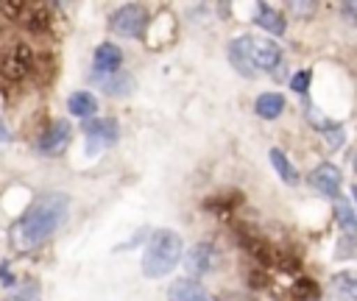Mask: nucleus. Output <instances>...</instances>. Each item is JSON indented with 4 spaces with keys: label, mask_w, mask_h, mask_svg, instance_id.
I'll return each instance as SVG.
<instances>
[{
    "label": "nucleus",
    "mask_w": 357,
    "mask_h": 301,
    "mask_svg": "<svg viewBox=\"0 0 357 301\" xmlns=\"http://www.w3.org/2000/svg\"><path fill=\"white\" fill-rule=\"evenodd\" d=\"M120 64H123V50L117 47V45H112V42H103V45H98V50H95V75H114V72H120Z\"/></svg>",
    "instance_id": "nucleus-8"
},
{
    "label": "nucleus",
    "mask_w": 357,
    "mask_h": 301,
    "mask_svg": "<svg viewBox=\"0 0 357 301\" xmlns=\"http://www.w3.org/2000/svg\"><path fill=\"white\" fill-rule=\"evenodd\" d=\"M70 123L67 120H56L42 137H39V142H36V150L39 153H45V156H56V153H61L64 148H67V142H70Z\"/></svg>",
    "instance_id": "nucleus-7"
},
{
    "label": "nucleus",
    "mask_w": 357,
    "mask_h": 301,
    "mask_svg": "<svg viewBox=\"0 0 357 301\" xmlns=\"http://www.w3.org/2000/svg\"><path fill=\"white\" fill-rule=\"evenodd\" d=\"M321 131H324V137L329 139V145H332V148H340V145H343V139H346V131H343V125H337V123H329V120H326Z\"/></svg>",
    "instance_id": "nucleus-25"
},
{
    "label": "nucleus",
    "mask_w": 357,
    "mask_h": 301,
    "mask_svg": "<svg viewBox=\"0 0 357 301\" xmlns=\"http://www.w3.org/2000/svg\"><path fill=\"white\" fill-rule=\"evenodd\" d=\"M240 203H243V195L231 190V192H218V195H209V198L204 201V209L223 215V212H231V209H234V206H240Z\"/></svg>",
    "instance_id": "nucleus-17"
},
{
    "label": "nucleus",
    "mask_w": 357,
    "mask_h": 301,
    "mask_svg": "<svg viewBox=\"0 0 357 301\" xmlns=\"http://www.w3.org/2000/svg\"><path fill=\"white\" fill-rule=\"evenodd\" d=\"M351 198H354V201H357V184H354V187H351Z\"/></svg>",
    "instance_id": "nucleus-32"
},
{
    "label": "nucleus",
    "mask_w": 357,
    "mask_h": 301,
    "mask_svg": "<svg viewBox=\"0 0 357 301\" xmlns=\"http://www.w3.org/2000/svg\"><path fill=\"white\" fill-rule=\"evenodd\" d=\"M92 81L100 86V92H106V95H112V98H123V95H128L131 86H134V78H131L128 72H114V75H95V72H92Z\"/></svg>",
    "instance_id": "nucleus-11"
},
{
    "label": "nucleus",
    "mask_w": 357,
    "mask_h": 301,
    "mask_svg": "<svg viewBox=\"0 0 357 301\" xmlns=\"http://www.w3.org/2000/svg\"><path fill=\"white\" fill-rule=\"evenodd\" d=\"M276 265H279V270H284V273H296L301 265H298V259L296 256H287V254H276Z\"/></svg>",
    "instance_id": "nucleus-28"
},
{
    "label": "nucleus",
    "mask_w": 357,
    "mask_h": 301,
    "mask_svg": "<svg viewBox=\"0 0 357 301\" xmlns=\"http://www.w3.org/2000/svg\"><path fill=\"white\" fill-rule=\"evenodd\" d=\"M335 220L343 229V234H357V215L351 212L349 201H343V198L335 201Z\"/></svg>",
    "instance_id": "nucleus-22"
},
{
    "label": "nucleus",
    "mask_w": 357,
    "mask_h": 301,
    "mask_svg": "<svg viewBox=\"0 0 357 301\" xmlns=\"http://www.w3.org/2000/svg\"><path fill=\"white\" fill-rule=\"evenodd\" d=\"M310 184H312L315 190H321L324 195L337 198V190H340V170H337L335 164L324 162V164H318V167L310 173Z\"/></svg>",
    "instance_id": "nucleus-9"
},
{
    "label": "nucleus",
    "mask_w": 357,
    "mask_h": 301,
    "mask_svg": "<svg viewBox=\"0 0 357 301\" xmlns=\"http://www.w3.org/2000/svg\"><path fill=\"white\" fill-rule=\"evenodd\" d=\"M67 209H70V198L64 192H47L39 195L25 215L11 226L8 240L17 251H31L36 245H42L64 220H67Z\"/></svg>",
    "instance_id": "nucleus-1"
},
{
    "label": "nucleus",
    "mask_w": 357,
    "mask_h": 301,
    "mask_svg": "<svg viewBox=\"0 0 357 301\" xmlns=\"http://www.w3.org/2000/svg\"><path fill=\"white\" fill-rule=\"evenodd\" d=\"M257 25L262 28V31H268V33H273V36H279V33H284V17L273 8V6H268V3H259L257 6Z\"/></svg>",
    "instance_id": "nucleus-12"
},
{
    "label": "nucleus",
    "mask_w": 357,
    "mask_h": 301,
    "mask_svg": "<svg viewBox=\"0 0 357 301\" xmlns=\"http://www.w3.org/2000/svg\"><path fill=\"white\" fill-rule=\"evenodd\" d=\"M229 61L234 64V70L245 78H257V39L254 36H237L229 45Z\"/></svg>",
    "instance_id": "nucleus-4"
},
{
    "label": "nucleus",
    "mask_w": 357,
    "mask_h": 301,
    "mask_svg": "<svg viewBox=\"0 0 357 301\" xmlns=\"http://www.w3.org/2000/svg\"><path fill=\"white\" fill-rule=\"evenodd\" d=\"M282 64V50L276 42L265 39V42H257V70H276Z\"/></svg>",
    "instance_id": "nucleus-15"
},
{
    "label": "nucleus",
    "mask_w": 357,
    "mask_h": 301,
    "mask_svg": "<svg viewBox=\"0 0 357 301\" xmlns=\"http://www.w3.org/2000/svg\"><path fill=\"white\" fill-rule=\"evenodd\" d=\"M11 139V131L6 128V123H3V117H0V142H8Z\"/></svg>",
    "instance_id": "nucleus-31"
},
{
    "label": "nucleus",
    "mask_w": 357,
    "mask_h": 301,
    "mask_svg": "<svg viewBox=\"0 0 357 301\" xmlns=\"http://www.w3.org/2000/svg\"><path fill=\"white\" fill-rule=\"evenodd\" d=\"M33 67V53L25 47V45H14L3 53L0 59V72L8 78V81H22Z\"/></svg>",
    "instance_id": "nucleus-6"
},
{
    "label": "nucleus",
    "mask_w": 357,
    "mask_h": 301,
    "mask_svg": "<svg viewBox=\"0 0 357 301\" xmlns=\"http://www.w3.org/2000/svg\"><path fill=\"white\" fill-rule=\"evenodd\" d=\"M67 109L75 117H92L98 111V100H95L92 92H73L70 100H67Z\"/></svg>",
    "instance_id": "nucleus-16"
},
{
    "label": "nucleus",
    "mask_w": 357,
    "mask_h": 301,
    "mask_svg": "<svg viewBox=\"0 0 357 301\" xmlns=\"http://www.w3.org/2000/svg\"><path fill=\"white\" fill-rule=\"evenodd\" d=\"M271 164L276 167V173L282 176L284 184H298V170L290 164V159L279 148H271Z\"/></svg>",
    "instance_id": "nucleus-20"
},
{
    "label": "nucleus",
    "mask_w": 357,
    "mask_h": 301,
    "mask_svg": "<svg viewBox=\"0 0 357 301\" xmlns=\"http://www.w3.org/2000/svg\"><path fill=\"white\" fill-rule=\"evenodd\" d=\"M243 245L248 248V254H251L259 265H276V251H273L265 240H259V237H248Z\"/></svg>",
    "instance_id": "nucleus-21"
},
{
    "label": "nucleus",
    "mask_w": 357,
    "mask_h": 301,
    "mask_svg": "<svg viewBox=\"0 0 357 301\" xmlns=\"http://www.w3.org/2000/svg\"><path fill=\"white\" fill-rule=\"evenodd\" d=\"M290 295H293V301H318V298H321V287H318V281H315V279L301 276V279H296V281H293Z\"/></svg>",
    "instance_id": "nucleus-19"
},
{
    "label": "nucleus",
    "mask_w": 357,
    "mask_h": 301,
    "mask_svg": "<svg viewBox=\"0 0 357 301\" xmlns=\"http://www.w3.org/2000/svg\"><path fill=\"white\" fill-rule=\"evenodd\" d=\"M248 281H251V287H257V290H259V287H265V284H268V276H265V273H251V276H248Z\"/></svg>",
    "instance_id": "nucleus-30"
},
{
    "label": "nucleus",
    "mask_w": 357,
    "mask_h": 301,
    "mask_svg": "<svg viewBox=\"0 0 357 301\" xmlns=\"http://www.w3.org/2000/svg\"><path fill=\"white\" fill-rule=\"evenodd\" d=\"M109 25H112V31L117 36H128V39L142 36L145 33V25H148V11L139 3H128V6H123V8H117L112 14Z\"/></svg>",
    "instance_id": "nucleus-3"
},
{
    "label": "nucleus",
    "mask_w": 357,
    "mask_h": 301,
    "mask_svg": "<svg viewBox=\"0 0 357 301\" xmlns=\"http://www.w3.org/2000/svg\"><path fill=\"white\" fill-rule=\"evenodd\" d=\"M167 298L170 301H215L209 295L206 287H201V281H192V279H178L170 284L167 290Z\"/></svg>",
    "instance_id": "nucleus-10"
},
{
    "label": "nucleus",
    "mask_w": 357,
    "mask_h": 301,
    "mask_svg": "<svg viewBox=\"0 0 357 301\" xmlns=\"http://www.w3.org/2000/svg\"><path fill=\"white\" fill-rule=\"evenodd\" d=\"M84 137H86V153H98L100 148H109L117 142V120H112V117L86 120Z\"/></svg>",
    "instance_id": "nucleus-5"
},
{
    "label": "nucleus",
    "mask_w": 357,
    "mask_h": 301,
    "mask_svg": "<svg viewBox=\"0 0 357 301\" xmlns=\"http://www.w3.org/2000/svg\"><path fill=\"white\" fill-rule=\"evenodd\" d=\"M357 256V234H340L335 242V259H354Z\"/></svg>",
    "instance_id": "nucleus-23"
},
{
    "label": "nucleus",
    "mask_w": 357,
    "mask_h": 301,
    "mask_svg": "<svg viewBox=\"0 0 357 301\" xmlns=\"http://www.w3.org/2000/svg\"><path fill=\"white\" fill-rule=\"evenodd\" d=\"M209 268H212V245L209 242H198L187 254V273L190 276H204Z\"/></svg>",
    "instance_id": "nucleus-13"
},
{
    "label": "nucleus",
    "mask_w": 357,
    "mask_h": 301,
    "mask_svg": "<svg viewBox=\"0 0 357 301\" xmlns=\"http://www.w3.org/2000/svg\"><path fill=\"white\" fill-rule=\"evenodd\" d=\"M8 301H39V284L36 281H25L22 287H17V293Z\"/></svg>",
    "instance_id": "nucleus-26"
},
{
    "label": "nucleus",
    "mask_w": 357,
    "mask_h": 301,
    "mask_svg": "<svg viewBox=\"0 0 357 301\" xmlns=\"http://www.w3.org/2000/svg\"><path fill=\"white\" fill-rule=\"evenodd\" d=\"M28 11H31V17H28V28H33V31H45V28L50 25L47 8H45L42 3H28Z\"/></svg>",
    "instance_id": "nucleus-24"
},
{
    "label": "nucleus",
    "mask_w": 357,
    "mask_h": 301,
    "mask_svg": "<svg viewBox=\"0 0 357 301\" xmlns=\"http://www.w3.org/2000/svg\"><path fill=\"white\" fill-rule=\"evenodd\" d=\"M254 109H257V114H259L262 120H276V117L284 111V98H282L279 92H262V95L257 98Z\"/></svg>",
    "instance_id": "nucleus-14"
},
{
    "label": "nucleus",
    "mask_w": 357,
    "mask_h": 301,
    "mask_svg": "<svg viewBox=\"0 0 357 301\" xmlns=\"http://www.w3.org/2000/svg\"><path fill=\"white\" fill-rule=\"evenodd\" d=\"M354 170H357V156H354Z\"/></svg>",
    "instance_id": "nucleus-33"
},
{
    "label": "nucleus",
    "mask_w": 357,
    "mask_h": 301,
    "mask_svg": "<svg viewBox=\"0 0 357 301\" xmlns=\"http://www.w3.org/2000/svg\"><path fill=\"white\" fill-rule=\"evenodd\" d=\"M181 251H184V242L176 231L170 229H156L148 240V248L142 254V273L148 279H162L167 276L178 259H181Z\"/></svg>",
    "instance_id": "nucleus-2"
},
{
    "label": "nucleus",
    "mask_w": 357,
    "mask_h": 301,
    "mask_svg": "<svg viewBox=\"0 0 357 301\" xmlns=\"http://www.w3.org/2000/svg\"><path fill=\"white\" fill-rule=\"evenodd\" d=\"M290 86H293V92H298V95H304V92H307V86H310V72H307V70H301V72H296V75L290 78Z\"/></svg>",
    "instance_id": "nucleus-27"
},
{
    "label": "nucleus",
    "mask_w": 357,
    "mask_h": 301,
    "mask_svg": "<svg viewBox=\"0 0 357 301\" xmlns=\"http://www.w3.org/2000/svg\"><path fill=\"white\" fill-rule=\"evenodd\" d=\"M340 11H343V20H349L351 25H357V0L343 3V6H340Z\"/></svg>",
    "instance_id": "nucleus-29"
},
{
    "label": "nucleus",
    "mask_w": 357,
    "mask_h": 301,
    "mask_svg": "<svg viewBox=\"0 0 357 301\" xmlns=\"http://www.w3.org/2000/svg\"><path fill=\"white\" fill-rule=\"evenodd\" d=\"M332 287L340 298L346 301H357V273L354 270H343V273H335L332 276Z\"/></svg>",
    "instance_id": "nucleus-18"
}]
</instances>
